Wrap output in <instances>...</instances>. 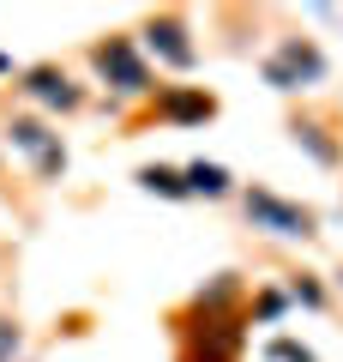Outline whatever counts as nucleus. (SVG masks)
Wrapping results in <instances>:
<instances>
[{
  "label": "nucleus",
  "mask_w": 343,
  "mask_h": 362,
  "mask_svg": "<svg viewBox=\"0 0 343 362\" xmlns=\"http://www.w3.org/2000/svg\"><path fill=\"white\" fill-rule=\"evenodd\" d=\"M151 115L169 121V127H199V121L217 115V97H211L205 85H157Z\"/></svg>",
  "instance_id": "nucleus-8"
},
{
  "label": "nucleus",
  "mask_w": 343,
  "mask_h": 362,
  "mask_svg": "<svg viewBox=\"0 0 343 362\" xmlns=\"http://www.w3.org/2000/svg\"><path fill=\"white\" fill-rule=\"evenodd\" d=\"M283 308H289V296H283V290H259V302H253V308H247V314H253L259 326H271V320H277Z\"/></svg>",
  "instance_id": "nucleus-14"
},
{
  "label": "nucleus",
  "mask_w": 343,
  "mask_h": 362,
  "mask_svg": "<svg viewBox=\"0 0 343 362\" xmlns=\"http://www.w3.org/2000/svg\"><path fill=\"white\" fill-rule=\"evenodd\" d=\"M0 73H13V61H6V54H0Z\"/></svg>",
  "instance_id": "nucleus-16"
},
{
  "label": "nucleus",
  "mask_w": 343,
  "mask_h": 362,
  "mask_svg": "<svg viewBox=\"0 0 343 362\" xmlns=\"http://www.w3.org/2000/svg\"><path fill=\"white\" fill-rule=\"evenodd\" d=\"M265 356H271V362H313V350H307V344H295V338H271V344H265Z\"/></svg>",
  "instance_id": "nucleus-15"
},
{
  "label": "nucleus",
  "mask_w": 343,
  "mask_h": 362,
  "mask_svg": "<svg viewBox=\"0 0 343 362\" xmlns=\"http://www.w3.org/2000/svg\"><path fill=\"white\" fill-rule=\"evenodd\" d=\"M6 145H18V151L37 163V175H42V181L66 175V145H61V133H54L42 115H30V109H18V115L6 121Z\"/></svg>",
  "instance_id": "nucleus-5"
},
{
  "label": "nucleus",
  "mask_w": 343,
  "mask_h": 362,
  "mask_svg": "<svg viewBox=\"0 0 343 362\" xmlns=\"http://www.w3.org/2000/svg\"><path fill=\"white\" fill-rule=\"evenodd\" d=\"M139 187H145V194H163V199H187V181H181L175 163H145L139 169Z\"/></svg>",
  "instance_id": "nucleus-11"
},
{
  "label": "nucleus",
  "mask_w": 343,
  "mask_h": 362,
  "mask_svg": "<svg viewBox=\"0 0 343 362\" xmlns=\"http://www.w3.org/2000/svg\"><path fill=\"white\" fill-rule=\"evenodd\" d=\"M241 211H247L253 230L277 235V242H313V235H319V211L301 206V199H283L277 187H265V181L241 187Z\"/></svg>",
  "instance_id": "nucleus-3"
},
{
  "label": "nucleus",
  "mask_w": 343,
  "mask_h": 362,
  "mask_svg": "<svg viewBox=\"0 0 343 362\" xmlns=\"http://www.w3.org/2000/svg\"><path fill=\"white\" fill-rule=\"evenodd\" d=\"M18 350H25V326L13 314H0V362H18Z\"/></svg>",
  "instance_id": "nucleus-13"
},
{
  "label": "nucleus",
  "mask_w": 343,
  "mask_h": 362,
  "mask_svg": "<svg viewBox=\"0 0 343 362\" xmlns=\"http://www.w3.org/2000/svg\"><path fill=\"white\" fill-rule=\"evenodd\" d=\"M259 73H265L271 90H313V85H325L331 61L313 37H277V49L259 61Z\"/></svg>",
  "instance_id": "nucleus-4"
},
{
  "label": "nucleus",
  "mask_w": 343,
  "mask_h": 362,
  "mask_svg": "<svg viewBox=\"0 0 343 362\" xmlns=\"http://www.w3.org/2000/svg\"><path fill=\"white\" fill-rule=\"evenodd\" d=\"M241 302V272H217V284H205L193 296L187 314H175V362H235L241 350V320L235 314Z\"/></svg>",
  "instance_id": "nucleus-1"
},
{
  "label": "nucleus",
  "mask_w": 343,
  "mask_h": 362,
  "mask_svg": "<svg viewBox=\"0 0 343 362\" xmlns=\"http://www.w3.org/2000/svg\"><path fill=\"white\" fill-rule=\"evenodd\" d=\"M145 49L163 66H175V73H193V66H199V42H193L187 13H151L145 18Z\"/></svg>",
  "instance_id": "nucleus-6"
},
{
  "label": "nucleus",
  "mask_w": 343,
  "mask_h": 362,
  "mask_svg": "<svg viewBox=\"0 0 343 362\" xmlns=\"http://www.w3.org/2000/svg\"><path fill=\"white\" fill-rule=\"evenodd\" d=\"M18 90H25L30 103H42V109H61V115L85 109V85H73V73H66V66H54V61L25 66V85H18Z\"/></svg>",
  "instance_id": "nucleus-7"
},
{
  "label": "nucleus",
  "mask_w": 343,
  "mask_h": 362,
  "mask_svg": "<svg viewBox=\"0 0 343 362\" xmlns=\"http://www.w3.org/2000/svg\"><path fill=\"white\" fill-rule=\"evenodd\" d=\"M90 73L121 97V103H139V97H157V78H151V61L145 49L127 37V30H109V37L90 42Z\"/></svg>",
  "instance_id": "nucleus-2"
},
{
  "label": "nucleus",
  "mask_w": 343,
  "mask_h": 362,
  "mask_svg": "<svg viewBox=\"0 0 343 362\" xmlns=\"http://www.w3.org/2000/svg\"><path fill=\"white\" fill-rule=\"evenodd\" d=\"M289 133H295V145H301V151L313 157V163H325V169H337V157H343V145L331 139V127H325V121H301V115H295V121H289Z\"/></svg>",
  "instance_id": "nucleus-10"
},
{
  "label": "nucleus",
  "mask_w": 343,
  "mask_h": 362,
  "mask_svg": "<svg viewBox=\"0 0 343 362\" xmlns=\"http://www.w3.org/2000/svg\"><path fill=\"white\" fill-rule=\"evenodd\" d=\"M289 302H301V308H325V290H319V278L313 272H295V284L283 290Z\"/></svg>",
  "instance_id": "nucleus-12"
},
{
  "label": "nucleus",
  "mask_w": 343,
  "mask_h": 362,
  "mask_svg": "<svg viewBox=\"0 0 343 362\" xmlns=\"http://www.w3.org/2000/svg\"><path fill=\"white\" fill-rule=\"evenodd\" d=\"M337 290H343V272H337Z\"/></svg>",
  "instance_id": "nucleus-17"
},
{
  "label": "nucleus",
  "mask_w": 343,
  "mask_h": 362,
  "mask_svg": "<svg viewBox=\"0 0 343 362\" xmlns=\"http://www.w3.org/2000/svg\"><path fill=\"white\" fill-rule=\"evenodd\" d=\"M181 181H187V199H229L235 194V175L223 163H205V157L181 163Z\"/></svg>",
  "instance_id": "nucleus-9"
}]
</instances>
